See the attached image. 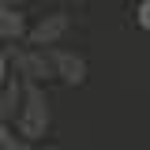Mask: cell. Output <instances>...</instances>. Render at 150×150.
<instances>
[{"instance_id": "1", "label": "cell", "mask_w": 150, "mask_h": 150, "mask_svg": "<svg viewBox=\"0 0 150 150\" xmlns=\"http://www.w3.org/2000/svg\"><path fill=\"white\" fill-rule=\"evenodd\" d=\"M53 128V109H49V94L38 83H23V101H19V112L11 120V131L26 143H41Z\"/></svg>"}, {"instance_id": "2", "label": "cell", "mask_w": 150, "mask_h": 150, "mask_svg": "<svg viewBox=\"0 0 150 150\" xmlns=\"http://www.w3.org/2000/svg\"><path fill=\"white\" fill-rule=\"evenodd\" d=\"M4 56H8V68L15 79L23 83H38V86H45L49 79H53V64H49V53L45 49H34V45H4Z\"/></svg>"}, {"instance_id": "3", "label": "cell", "mask_w": 150, "mask_h": 150, "mask_svg": "<svg viewBox=\"0 0 150 150\" xmlns=\"http://www.w3.org/2000/svg\"><path fill=\"white\" fill-rule=\"evenodd\" d=\"M68 30H71V19H68V11H49V15H41L34 23V26H26V45H34V49H53V45H60L64 38H68Z\"/></svg>"}, {"instance_id": "4", "label": "cell", "mask_w": 150, "mask_h": 150, "mask_svg": "<svg viewBox=\"0 0 150 150\" xmlns=\"http://www.w3.org/2000/svg\"><path fill=\"white\" fill-rule=\"evenodd\" d=\"M49 53V64H53V79H60L64 86H83L90 79V68H86V56L83 53H71V49H45Z\"/></svg>"}, {"instance_id": "5", "label": "cell", "mask_w": 150, "mask_h": 150, "mask_svg": "<svg viewBox=\"0 0 150 150\" xmlns=\"http://www.w3.org/2000/svg\"><path fill=\"white\" fill-rule=\"evenodd\" d=\"M26 15H23V8H4L0 4V41L4 45H15L26 38Z\"/></svg>"}, {"instance_id": "6", "label": "cell", "mask_w": 150, "mask_h": 150, "mask_svg": "<svg viewBox=\"0 0 150 150\" xmlns=\"http://www.w3.org/2000/svg\"><path fill=\"white\" fill-rule=\"evenodd\" d=\"M19 101H23V79H8L4 86H0V124H11L19 112Z\"/></svg>"}, {"instance_id": "7", "label": "cell", "mask_w": 150, "mask_h": 150, "mask_svg": "<svg viewBox=\"0 0 150 150\" xmlns=\"http://www.w3.org/2000/svg\"><path fill=\"white\" fill-rule=\"evenodd\" d=\"M135 26L150 34V0H139L135 4Z\"/></svg>"}, {"instance_id": "8", "label": "cell", "mask_w": 150, "mask_h": 150, "mask_svg": "<svg viewBox=\"0 0 150 150\" xmlns=\"http://www.w3.org/2000/svg\"><path fill=\"white\" fill-rule=\"evenodd\" d=\"M4 150H41V146H38V143H26V139H19V135H11V143H8Z\"/></svg>"}, {"instance_id": "9", "label": "cell", "mask_w": 150, "mask_h": 150, "mask_svg": "<svg viewBox=\"0 0 150 150\" xmlns=\"http://www.w3.org/2000/svg\"><path fill=\"white\" fill-rule=\"evenodd\" d=\"M11 79V68H8V56H4V41H0V86Z\"/></svg>"}, {"instance_id": "10", "label": "cell", "mask_w": 150, "mask_h": 150, "mask_svg": "<svg viewBox=\"0 0 150 150\" xmlns=\"http://www.w3.org/2000/svg\"><path fill=\"white\" fill-rule=\"evenodd\" d=\"M11 135H15V131H11V124H0V150L11 143Z\"/></svg>"}, {"instance_id": "11", "label": "cell", "mask_w": 150, "mask_h": 150, "mask_svg": "<svg viewBox=\"0 0 150 150\" xmlns=\"http://www.w3.org/2000/svg\"><path fill=\"white\" fill-rule=\"evenodd\" d=\"M4 8H23V4H30V0H0Z\"/></svg>"}, {"instance_id": "12", "label": "cell", "mask_w": 150, "mask_h": 150, "mask_svg": "<svg viewBox=\"0 0 150 150\" xmlns=\"http://www.w3.org/2000/svg\"><path fill=\"white\" fill-rule=\"evenodd\" d=\"M146 150H150V146H146Z\"/></svg>"}]
</instances>
